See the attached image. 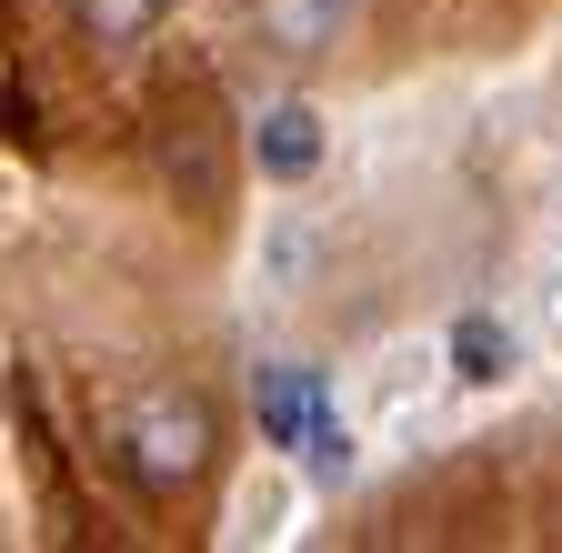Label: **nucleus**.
Wrapping results in <instances>:
<instances>
[{"label":"nucleus","instance_id":"obj_1","mask_svg":"<svg viewBox=\"0 0 562 553\" xmlns=\"http://www.w3.org/2000/svg\"><path fill=\"white\" fill-rule=\"evenodd\" d=\"M211 402L201 392H181V383H151V392H131V412H121V463H131V483L140 494H181V483H201L211 473Z\"/></svg>","mask_w":562,"mask_h":553},{"label":"nucleus","instance_id":"obj_2","mask_svg":"<svg viewBox=\"0 0 562 553\" xmlns=\"http://www.w3.org/2000/svg\"><path fill=\"white\" fill-rule=\"evenodd\" d=\"M322 152H331V131H322L312 101H271V111L251 121V162H261V181H312Z\"/></svg>","mask_w":562,"mask_h":553},{"label":"nucleus","instance_id":"obj_3","mask_svg":"<svg viewBox=\"0 0 562 553\" xmlns=\"http://www.w3.org/2000/svg\"><path fill=\"white\" fill-rule=\"evenodd\" d=\"M322 402H331V392H322L302 363H261V373H251V423H261V443H281V453H302V433H312Z\"/></svg>","mask_w":562,"mask_h":553},{"label":"nucleus","instance_id":"obj_4","mask_svg":"<svg viewBox=\"0 0 562 553\" xmlns=\"http://www.w3.org/2000/svg\"><path fill=\"white\" fill-rule=\"evenodd\" d=\"M351 11H362V0H261V41L271 51H292V60H312V51H331L341 31H351Z\"/></svg>","mask_w":562,"mask_h":553},{"label":"nucleus","instance_id":"obj_5","mask_svg":"<svg viewBox=\"0 0 562 553\" xmlns=\"http://www.w3.org/2000/svg\"><path fill=\"white\" fill-rule=\"evenodd\" d=\"M513 353H522V342H513V322H503V312H462V322L442 332V363H452L462 383H503V373H513Z\"/></svg>","mask_w":562,"mask_h":553},{"label":"nucleus","instance_id":"obj_6","mask_svg":"<svg viewBox=\"0 0 562 553\" xmlns=\"http://www.w3.org/2000/svg\"><path fill=\"white\" fill-rule=\"evenodd\" d=\"M161 11H171V0H70L81 41H91V51H111V60L151 41V31H161Z\"/></svg>","mask_w":562,"mask_h":553},{"label":"nucleus","instance_id":"obj_7","mask_svg":"<svg viewBox=\"0 0 562 553\" xmlns=\"http://www.w3.org/2000/svg\"><path fill=\"white\" fill-rule=\"evenodd\" d=\"M302 272H312V232H302V222H271V232H261V283L292 292Z\"/></svg>","mask_w":562,"mask_h":553},{"label":"nucleus","instance_id":"obj_8","mask_svg":"<svg viewBox=\"0 0 562 553\" xmlns=\"http://www.w3.org/2000/svg\"><path fill=\"white\" fill-rule=\"evenodd\" d=\"M281 513H292V494H281V483H251V494H241V533H251V543H271Z\"/></svg>","mask_w":562,"mask_h":553}]
</instances>
